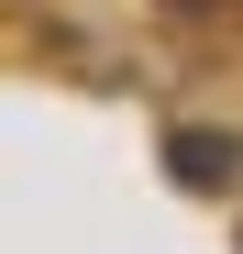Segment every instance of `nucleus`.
I'll return each instance as SVG.
<instances>
[{"instance_id": "obj_1", "label": "nucleus", "mask_w": 243, "mask_h": 254, "mask_svg": "<svg viewBox=\"0 0 243 254\" xmlns=\"http://www.w3.org/2000/svg\"><path fill=\"white\" fill-rule=\"evenodd\" d=\"M166 166H177L188 188H232L243 177V144L232 133H166Z\"/></svg>"}]
</instances>
